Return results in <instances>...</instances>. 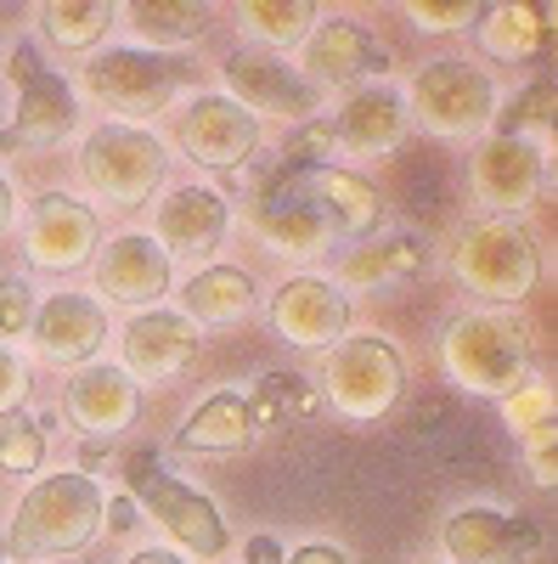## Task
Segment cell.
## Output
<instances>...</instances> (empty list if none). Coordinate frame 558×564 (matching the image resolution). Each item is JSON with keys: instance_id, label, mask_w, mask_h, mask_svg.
I'll use <instances>...</instances> for the list:
<instances>
[{"instance_id": "obj_26", "label": "cell", "mask_w": 558, "mask_h": 564, "mask_svg": "<svg viewBox=\"0 0 558 564\" xmlns=\"http://www.w3.org/2000/svg\"><path fill=\"white\" fill-rule=\"evenodd\" d=\"M254 441L249 401L243 395H209L193 417L180 423L175 452H243Z\"/></svg>"}, {"instance_id": "obj_36", "label": "cell", "mask_w": 558, "mask_h": 564, "mask_svg": "<svg viewBox=\"0 0 558 564\" xmlns=\"http://www.w3.org/2000/svg\"><path fill=\"white\" fill-rule=\"evenodd\" d=\"M34 322V289L23 276H7L0 282V334H29Z\"/></svg>"}, {"instance_id": "obj_38", "label": "cell", "mask_w": 558, "mask_h": 564, "mask_svg": "<svg viewBox=\"0 0 558 564\" xmlns=\"http://www.w3.org/2000/svg\"><path fill=\"white\" fill-rule=\"evenodd\" d=\"M547 113H552V85L525 90V97H519V113H514V130H507V135H525V130H530V119H536V124H547Z\"/></svg>"}, {"instance_id": "obj_35", "label": "cell", "mask_w": 558, "mask_h": 564, "mask_svg": "<svg viewBox=\"0 0 558 564\" xmlns=\"http://www.w3.org/2000/svg\"><path fill=\"white\" fill-rule=\"evenodd\" d=\"M40 457H45V435L34 423H7V430H0V468H7V475H34Z\"/></svg>"}, {"instance_id": "obj_20", "label": "cell", "mask_w": 558, "mask_h": 564, "mask_svg": "<svg viewBox=\"0 0 558 564\" xmlns=\"http://www.w3.org/2000/svg\"><path fill=\"white\" fill-rule=\"evenodd\" d=\"M97 289L119 305H153L169 289V254L142 231H124L97 254Z\"/></svg>"}, {"instance_id": "obj_24", "label": "cell", "mask_w": 558, "mask_h": 564, "mask_svg": "<svg viewBox=\"0 0 558 564\" xmlns=\"http://www.w3.org/2000/svg\"><path fill=\"white\" fill-rule=\"evenodd\" d=\"M305 68L316 85H350L355 74H379L384 68V52L379 40L355 23H321L310 40H305Z\"/></svg>"}, {"instance_id": "obj_44", "label": "cell", "mask_w": 558, "mask_h": 564, "mask_svg": "<svg viewBox=\"0 0 558 564\" xmlns=\"http://www.w3.org/2000/svg\"><path fill=\"white\" fill-rule=\"evenodd\" d=\"M0 564H7V558H0Z\"/></svg>"}, {"instance_id": "obj_22", "label": "cell", "mask_w": 558, "mask_h": 564, "mask_svg": "<svg viewBox=\"0 0 558 564\" xmlns=\"http://www.w3.org/2000/svg\"><path fill=\"white\" fill-rule=\"evenodd\" d=\"M231 231V209L209 186H180L158 204V249L164 254H209L226 243Z\"/></svg>"}, {"instance_id": "obj_15", "label": "cell", "mask_w": 558, "mask_h": 564, "mask_svg": "<svg viewBox=\"0 0 558 564\" xmlns=\"http://www.w3.org/2000/svg\"><path fill=\"white\" fill-rule=\"evenodd\" d=\"M198 356V327L180 311H142L124 327V361L119 372L130 384H164Z\"/></svg>"}, {"instance_id": "obj_42", "label": "cell", "mask_w": 558, "mask_h": 564, "mask_svg": "<svg viewBox=\"0 0 558 564\" xmlns=\"http://www.w3.org/2000/svg\"><path fill=\"white\" fill-rule=\"evenodd\" d=\"M12 226V186H7V175H0V231Z\"/></svg>"}, {"instance_id": "obj_16", "label": "cell", "mask_w": 558, "mask_h": 564, "mask_svg": "<svg viewBox=\"0 0 558 564\" xmlns=\"http://www.w3.org/2000/svg\"><path fill=\"white\" fill-rule=\"evenodd\" d=\"M469 181L485 209H502V215L530 209L541 193V148L519 135H491L469 164Z\"/></svg>"}, {"instance_id": "obj_31", "label": "cell", "mask_w": 558, "mask_h": 564, "mask_svg": "<svg viewBox=\"0 0 558 564\" xmlns=\"http://www.w3.org/2000/svg\"><path fill=\"white\" fill-rule=\"evenodd\" d=\"M541 34H547V18L536 7H491L485 23H480V45L496 63H530Z\"/></svg>"}, {"instance_id": "obj_41", "label": "cell", "mask_w": 558, "mask_h": 564, "mask_svg": "<svg viewBox=\"0 0 558 564\" xmlns=\"http://www.w3.org/2000/svg\"><path fill=\"white\" fill-rule=\"evenodd\" d=\"M130 564H186V558H175L169 547H142V553H135Z\"/></svg>"}, {"instance_id": "obj_5", "label": "cell", "mask_w": 558, "mask_h": 564, "mask_svg": "<svg viewBox=\"0 0 558 564\" xmlns=\"http://www.w3.org/2000/svg\"><path fill=\"white\" fill-rule=\"evenodd\" d=\"M321 390H328L333 412H344L350 423H372L384 417L401 390H406V361L395 345L384 339H344L328 356V372H321Z\"/></svg>"}, {"instance_id": "obj_4", "label": "cell", "mask_w": 558, "mask_h": 564, "mask_svg": "<svg viewBox=\"0 0 558 564\" xmlns=\"http://www.w3.org/2000/svg\"><path fill=\"white\" fill-rule=\"evenodd\" d=\"M79 175L97 198L135 209L164 181V141L153 130H135V124H97L79 148Z\"/></svg>"}, {"instance_id": "obj_25", "label": "cell", "mask_w": 558, "mask_h": 564, "mask_svg": "<svg viewBox=\"0 0 558 564\" xmlns=\"http://www.w3.org/2000/svg\"><path fill=\"white\" fill-rule=\"evenodd\" d=\"M507 423H514V435L525 441L530 463H536V486L552 491L558 468H552V441H558V395L552 384H519L507 395Z\"/></svg>"}, {"instance_id": "obj_27", "label": "cell", "mask_w": 558, "mask_h": 564, "mask_svg": "<svg viewBox=\"0 0 558 564\" xmlns=\"http://www.w3.org/2000/svg\"><path fill=\"white\" fill-rule=\"evenodd\" d=\"M186 322H209V327H231V322H243L254 311V282L249 271L238 265H215V271H198L193 282H186Z\"/></svg>"}, {"instance_id": "obj_40", "label": "cell", "mask_w": 558, "mask_h": 564, "mask_svg": "<svg viewBox=\"0 0 558 564\" xmlns=\"http://www.w3.org/2000/svg\"><path fill=\"white\" fill-rule=\"evenodd\" d=\"M249 564H283V547H276V536H254V542H249Z\"/></svg>"}, {"instance_id": "obj_2", "label": "cell", "mask_w": 558, "mask_h": 564, "mask_svg": "<svg viewBox=\"0 0 558 564\" xmlns=\"http://www.w3.org/2000/svg\"><path fill=\"white\" fill-rule=\"evenodd\" d=\"M102 486L90 475H45L29 486V497L12 513V553L18 558H45V553H79L102 531Z\"/></svg>"}, {"instance_id": "obj_13", "label": "cell", "mask_w": 558, "mask_h": 564, "mask_svg": "<svg viewBox=\"0 0 558 564\" xmlns=\"http://www.w3.org/2000/svg\"><path fill=\"white\" fill-rule=\"evenodd\" d=\"M440 547L457 564H530V553L541 547V531L502 508H462L440 525Z\"/></svg>"}, {"instance_id": "obj_28", "label": "cell", "mask_w": 558, "mask_h": 564, "mask_svg": "<svg viewBox=\"0 0 558 564\" xmlns=\"http://www.w3.org/2000/svg\"><path fill=\"white\" fill-rule=\"evenodd\" d=\"M429 265V243L424 238H384V243H361L344 260V289H390V282H406Z\"/></svg>"}, {"instance_id": "obj_3", "label": "cell", "mask_w": 558, "mask_h": 564, "mask_svg": "<svg viewBox=\"0 0 558 564\" xmlns=\"http://www.w3.org/2000/svg\"><path fill=\"white\" fill-rule=\"evenodd\" d=\"M451 271L469 294L480 300H496V305H519L530 300L536 276H541V260H536V238L514 220H485V226H469L457 238V254H451Z\"/></svg>"}, {"instance_id": "obj_9", "label": "cell", "mask_w": 558, "mask_h": 564, "mask_svg": "<svg viewBox=\"0 0 558 564\" xmlns=\"http://www.w3.org/2000/svg\"><path fill=\"white\" fill-rule=\"evenodd\" d=\"M249 226H254V238L271 243L276 254H321L333 243V226L310 204L299 170H283L276 181L260 186L254 204H249Z\"/></svg>"}, {"instance_id": "obj_21", "label": "cell", "mask_w": 558, "mask_h": 564, "mask_svg": "<svg viewBox=\"0 0 558 564\" xmlns=\"http://www.w3.org/2000/svg\"><path fill=\"white\" fill-rule=\"evenodd\" d=\"M406 130V97L390 85H366V90H350V102L339 108V119L328 124L333 148L344 153H361V159H379L390 153Z\"/></svg>"}, {"instance_id": "obj_29", "label": "cell", "mask_w": 558, "mask_h": 564, "mask_svg": "<svg viewBox=\"0 0 558 564\" xmlns=\"http://www.w3.org/2000/svg\"><path fill=\"white\" fill-rule=\"evenodd\" d=\"M124 18L153 45H186L215 23V7H204V0H130Z\"/></svg>"}, {"instance_id": "obj_34", "label": "cell", "mask_w": 558, "mask_h": 564, "mask_svg": "<svg viewBox=\"0 0 558 564\" xmlns=\"http://www.w3.org/2000/svg\"><path fill=\"white\" fill-rule=\"evenodd\" d=\"M406 18L424 29V34H457V29H469L474 18H485L480 0H451V7H435V0H412Z\"/></svg>"}, {"instance_id": "obj_7", "label": "cell", "mask_w": 558, "mask_h": 564, "mask_svg": "<svg viewBox=\"0 0 558 564\" xmlns=\"http://www.w3.org/2000/svg\"><path fill=\"white\" fill-rule=\"evenodd\" d=\"M412 113L435 135H480L496 119V85L474 63H429L412 79Z\"/></svg>"}, {"instance_id": "obj_33", "label": "cell", "mask_w": 558, "mask_h": 564, "mask_svg": "<svg viewBox=\"0 0 558 564\" xmlns=\"http://www.w3.org/2000/svg\"><path fill=\"white\" fill-rule=\"evenodd\" d=\"M310 384L305 379H294V372H271V379H260V395H254V406H249V423L260 430V423H294V417H305L310 412Z\"/></svg>"}, {"instance_id": "obj_11", "label": "cell", "mask_w": 558, "mask_h": 564, "mask_svg": "<svg viewBox=\"0 0 558 564\" xmlns=\"http://www.w3.org/2000/svg\"><path fill=\"white\" fill-rule=\"evenodd\" d=\"M97 238H102V226H97V215H90L79 198L45 193V198H34V209H29L23 254H29L40 271H74V265H85L90 254H97Z\"/></svg>"}, {"instance_id": "obj_6", "label": "cell", "mask_w": 558, "mask_h": 564, "mask_svg": "<svg viewBox=\"0 0 558 564\" xmlns=\"http://www.w3.org/2000/svg\"><path fill=\"white\" fill-rule=\"evenodd\" d=\"M124 480L135 486V497L147 502V513H153V520H158L186 553H198V558L226 553V520H220V508H215L204 491L158 475L153 452H130V457H124Z\"/></svg>"}, {"instance_id": "obj_17", "label": "cell", "mask_w": 558, "mask_h": 564, "mask_svg": "<svg viewBox=\"0 0 558 564\" xmlns=\"http://www.w3.org/2000/svg\"><path fill=\"white\" fill-rule=\"evenodd\" d=\"M226 90L243 113H271V119H310L316 113V85L305 74H294L288 63L276 57H254V52H238L226 63Z\"/></svg>"}, {"instance_id": "obj_23", "label": "cell", "mask_w": 558, "mask_h": 564, "mask_svg": "<svg viewBox=\"0 0 558 564\" xmlns=\"http://www.w3.org/2000/svg\"><path fill=\"white\" fill-rule=\"evenodd\" d=\"M310 204L321 209V220L333 226V238H366L372 226L384 220V198L372 193L361 175H344V170H299Z\"/></svg>"}, {"instance_id": "obj_32", "label": "cell", "mask_w": 558, "mask_h": 564, "mask_svg": "<svg viewBox=\"0 0 558 564\" xmlns=\"http://www.w3.org/2000/svg\"><path fill=\"white\" fill-rule=\"evenodd\" d=\"M238 12L265 45H299V40L316 34V7L310 0H243Z\"/></svg>"}, {"instance_id": "obj_39", "label": "cell", "mask_w": 558, "mask_h": 564, "mask_svg": "<svg viewBox=\"0 0 558 564\" xmlns=\"http://www.w3.org/2000/svg\"><path fill=\"white\" fill-rule=\"evenodd\" d=\"M283 564H350V553H339V547H328V542H305V547L283 553Z\"/></svg>"}, {"instance_id": "obj_1", "label": "cell", "mask_w": 558, "mask_h": 564, "mask_svg": "<svg viewBox=\"0 0 558 564\" xmlns=\"http://www.w3.org/2000/svg\"><path fill=\"white\" fill-rule=\"evenodd\" d=\"M440 361L462 390L507 401L519 384H530V327L507 311L457 316L440 339Z\"/></svg>"}, {"instance_id": "obj_37", "label": "cell", "mask_w": 558, "mask_h": 564, "mask_svg": "<svg viewBox=\"0 0 558 564\" xmlns=\"http://www.w3.org/2000/svg\"><path fill=\"white\" fill-rule=\"evenodd\" d=\"M23 401H29V367L0 345V417H12Z\"/></svg>"}, {"instance_id": "obj_8", "label": "cell", "mask_w": 558, "mask_h": 564, "mask_svg": "<svg viewBox=\"0 0 558 564\" xmlns=\"http://www.w3.org/2000/svg\"><path fill=\"white\" fill-rule=\"evenodd\" d=\"M180 90V74L158 57V52H102L97 63H85V97L102 102L108 113L124 119H153L169 108V97Z\"/></svg>"}, {"instance_id": "obj_30", "label": "cell", "mask_w": 558, "mask_h": 564, "mask_svg": "<svg viewBox=\"0 0 558 564\" xmlns=\"http://www.w3.org/2000/svg\"><path fill=\"white\" fill-rule=\"evenodd\" d=\"M40 29L52 45H63V52H85V45H97L113 29V7L108 0H45Z\"/></svg>"}, {"instance_id": "obj_19", "label": "cell", "mask_w": 558, "mask_h": 564, "mask_svg": "<svg viewBox=\"0 0 558 564\" xmlns=\"http://www.w3.org/2000/svg\"><path fill=\"white\" fill-rule=\"evenodd\" d=\"M34 350L57 367H79L85 356H97L102 339H108V322H102V305L85 300V294H57L34 311Z\"/></svg>"}, {"instance_id": "obj_10", "label": "cell", "mask_w": 558, "mask_h": 564, "mask_svg": "<svg viewBox=\"0 0 558 564\" xmlns=\"http://www.w3.org/2000/svg\"><path fill=\"white\" fill-rule=\"evenodd\" d=\"M175 141L204 170H243L249 153L260 148V119L243 113L231 97H198L175 119Z\"/></svg>"}, {"instance_id": "obj_14", "label": "cell", "mask_w": 558, "mask_h": 564, "mask_svg": "<svg viewBox=\"0 0 558 564\" xmlns=\"http://www.w3.org/2000/svg\"><path fill=\"white\" fill-rule=\"evenodd\" d=\"M271 327L299 350H321L350 327V300L328 276H288L271 300Z\"/></svg>"}, {"instance_id": "obj_43", "label": "cell", "mask_w": 558, "mask_h": 564, "mask_svg": "<svg viewBox=\"0 0 558 564\" xmlns=\"http://www.w3.org/2000/svg\"><path fill=\"white\" fill-rule=\"evenodd\" d=\"M424 564H440V558H424Z\"/></svg>"}, {"instance_id": "obj_12", "label": "cell", "mask_w": 558, "mask_h": 564, "mask_svg": "<svg viewBox=\"0 0 558 564\" xmlns=\"http://www.w3.org/2000/svg\"><path fill=\"white\" fill-rule=\"evenodd\" d=\"M12 79H18V119H12V135H0V141H23V148L63 141L74 130V90L40 63L34 45L12 52Z\"/></svg>"}, {"instance_id": "obj_18", "label": "cell", "mask_w": 558, "mask_h": 564, "mask_svg": "<svg viewBox=\"0 0 558 564\" xmlns=\"http://www.w3.org/2000/svg\"><path fill=\"white\" fill-rule=\"evenodd\" d=\"M63 412L79 435H124L135 423V412H142V390L113 361H102V367H85L79 379H68Z\"/></svg>"}]
</instances>
